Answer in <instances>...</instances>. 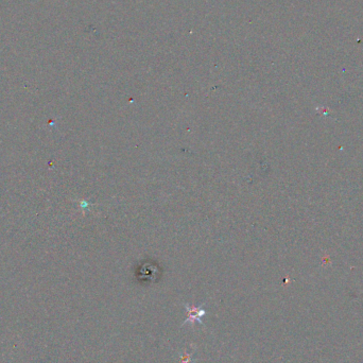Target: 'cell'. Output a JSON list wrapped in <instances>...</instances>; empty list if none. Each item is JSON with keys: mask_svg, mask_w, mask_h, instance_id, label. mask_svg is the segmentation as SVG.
Here are the masks:
<instances>
[{"mask_svg": "<svg viewBox=\"0 0 363 363\" xmlns=\"http://www.w3.org/2000/svg\"><path fill=\"white\" fill-rule=\"evenodd\" d=\"M181 363H191V354H188L184 352V355L182 356Z\"/></svg>", "mask_w": 363, "mask_h": 363, "instance_id": "2", "label": "cell"}, {"mask_svg": "<svg viewBox=\"0 0 363 363\" xmlns=\"http://www.w3.org/2000/svg\"><path fill=\"white\" fill-rule=\"evenodd\" d=\"M185 309H186V312H187V319L185 320V322L182 324L183 326L185 324H187V323H189L191 326H193V325H195L196 322H198V323H200V324L203 325V321H202V318H203L204 316H206V310L204 308L193 307V306H189L188 304H185Z\"/></svg>", "mask_w": 363, "mask_h": 363, "instance_id": "1", "label": "cell"}]
</instances>
